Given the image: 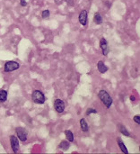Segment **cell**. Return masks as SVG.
I'll use <instances>...</instances> for the list:
<instances>
[{
    "instance_id": "17",
    "label": "cell",
    "mask_w": 140,
    "mask_h": 154,
    "mask_svg": "<svg viewBox=\"0 0 140 154\" xmlns=\"http://www.w3.org/2000/svg\"><path fill=\"white\" fill-rule=\"evenodd\" d=\"M41 16H42V18H44V19H48V18L49 17V10H44V11L41 13Z\"/></svg>"
},
{
    "instance_id": "20",
    "label": "cell",
    "mask_w": 140,
    "mask_h": 154,
    "mask_svg": "<svg viewBox=\"0 0 140 154\" xmlns=\"http://www.w3.org/2000/svg\"><path fill=\"white\" fill-rule=\"evenodd\" d=\"M20 2H21V5H23V6H26L27 5V3H26L25 0H20Z\"/></svg>"
},
{
    "instance_id": "12",
    "label": "cell",
    "mask_w": 140,
    "mask_h": 154,
    "mask_svg": "<svg viewBox=\"0 0 140 154\" xmlns=\"http://www.w3.org/2000/svg\"><path fill=\"white\" fill-rule=\"evenodd\" d=\"M80 126H81V129L83 132H87L89 130L88 124H87V123L85 122L84 119H81L80 120Z\"/></svg>"
},
{
    "instance_id": "15",
    "label": "cell",
    "mask_w": 140,
    "mask_h": 154,
    "mask_svg": "<svg viewBox=\"0 0 140 154\" xmlns=\"http://www.w3.org/2000/svg\"><path fill=\"white\" fill-rule=\"evenodd\" d=\"M7 99V92L5 90H0V102H5Z\"/></svg>"
},
{
    "instance_id": "14",
    "label": "cell",
    "mask_w": 140,
    "mask_h": 154,
    "mask_svg": "<svg viewBox=\"0 0 140 154\" xmlns=\"http://www.w3.org/2000/svg\"><path fill=\"white\" fill-rule=\"evenodd\" d=\"M58 147L60 148V149H62L63 151H67V150H68V148L70 147V143H69V142L63 141V142H60V144H59V146H58Z\"/></svg>"
},
{
    "instance_id": "9",
    "label": "cell",
    "mask_w": 140,
    "mask_h": 154,
    "mask_svg": "<svg viewBox=\"0 0 140 154\" xmlns=\"http://www.w3.org/2000/svg\"><path fill=\"white\" fill-rule=\"evenodd\" d=\"M97 67H98V70L100 73H105V72L108 70L107 66H106L103 61H99Z\"/></svg>"
},
{
    "instance_id": "4",
    "label": "cell",
    "mask_w": 140,
    "mask_h": 154,
    "mask_svg": "<svg viewBox=\"0 0 140 154\" xmlns=\"http://www.w3.org/2000/svg\"><path fill=\"white\" fill-rule=\"evenodd\" d=\"M17 133V136H18V139L21 140L22 142H26L27 141V131L25 130L23 127H17L16 130H15Z\"/></svg>"
},
{
    "instance_id": "22",
    "label": "cell",
    "mask_w": 140,
    "mask_h": 154,
    "mask_svg": "<svg viewBox=\"0 0 140 154\" xmlns=\"http://www.w3.org/2000/svg\"><path fill=\"white\" fill-rule=\"evenodd\" d=\"M130 100H131V101H135V97H134L133 96H131V97H130Z\"/></svg>"
},
{
    "instance_id": "10",
    "label": "cell",
    "mask_w": 140,
    "mask_h": 154,
    "mask_svg": "<svg viewBox=\"0 0 140 154\" xmlns=\"http://www.w3.org/2000/svg\"><path fill=\"white\" fill-rule=\"evenodd\" d=\"M93 22H94L96 24H101L103 23V17H102V15L100 14V13H95V14H94Z\"/></svg>"
},
{
    "instance_id": "7",
    "label": "cell",
    "mask_w": 140,
    "mask_h": 154,
    "mask_svg": "<svg viewBox=\"0 0 140 154\" xmlns=\"http://www.w3.org/2000/svg\"><path fill=\"white\" fill-rule=\"evenodd\" d=\"M80 24L83 26H85L87 24V10H83L81 11V13L79 14L78 16Z\"/></svg>"
},
{
    "instance_id": "8",
    "label": "cell",
    "mask_w": 140,
    "mask_h": 154,
    "mask_svg": "<svg viewBox=\"0 0 140 154\" xmlns=\"http://www.w3.org/2000/svg\"><path fill=\"white\" fill-rule=\"evenodd\" d=\"M100 46H101V49L103 51V53L104 56L108 54V52H109V48H108V43H107V41L105 40L104 38H102L100 41Z\"/></svg>"
},
{
    "instance_id": "2",
    "label": "cell",
    "mask_w": 140,
    "mask_h": 154,
    "mask_svg": "<svg viewBox=\"0 0 140 154\" xmlns=\"http://www.w3.org/2000/svg\"><path fill=\"white\" fill-rule=\"evenodd\" d=\"M33 102L36 103V104H44L45 100H46V97H45L44 94L40 91V90H35L34 92L33 93Z\"/></svg>"
},
{
    "instance_id": "6",
    "label": "cell",
    "mask_w": 140,
    "mask_h": 154,
    "mask_svg": "<svg viewBox=\"0 0 140 154\" xmlns=\"http://www.w3.org/2000/svg\"><path fill=\"white\" fill-rule=\"evenodd\" d=\"M54 107L58 113H62L65 110V103H64L63 100L56 99L54 102Z\"/></svg>"
},
{
    "instance_id": "11",
    "label": "cell",
    "mask_w": 140,
    "mask_h": 154,
    "mask_svg": "<svg viewBox=\"0 0 140 154\" xmlns=\"http://www.w3.org/2000/svg\"><path fill=\"white\" fill-rule=\"evenodd\" d=\"M117 141H118V143H119V148H120V150H121V152H124V153L128 154V149L126 148V146H125V144L122 142L121 139H120V138H118V140Z\"/></svg>"
},
{
    "instance_id": "19",
    "label": "cell",
    "mask_w": 140,
    "mask_h": 154,
    "mask_svg": "<svg viewBox=\"0 0 140 154\" xmlns=\"http://www.w3.org/2000/svg\"><path fill=\"white\" fill-rule=\"evenodd\" d=\"M134 121H135L137 123H138V124H140V116L139 115L134 116Z\"/></svg>"
},
{
    "instance_id": "21",
    "label": "cell",
    "mask_w": 140,
    "mask_h": 154,
    "mask_svg": "<svg viewBox=\"0 0 140 154\" xmlns=\"http://www.w3.org/2000/svg\"><path fill=\"white\" fill-rule=\"evenodd\" d=\"M55 2H56L57 5H61L62 2H63V0H55Z\"/></svg>"
},
{
    "instance_id": "3",
    "label": "cell",
    "mask_w": 140,
    "mask_h": 154,
    "mask_svg": "<svg viewBox=\"0 0 140 154\" xmlns=\"http://www.w3.org/2000/svg\"><path fill=\"white\" fill-rule=\"evenodd\" d=\"M19 68H20V65L16 61H7L5 64V72H11V71L16 70Z\"/></svg>"
},
{
    "instance_id": "16",
    "label": "cell",
    "mask_w": 140,
    "mask_h": 154,
    "mask_svg": "<svg viewBox=\"0 0 140 154\" xmlns=\"http://www.w3.org/2000/svg\"><path fill=\"white\" fill-rule=\"evenodd\" d=\"M119 130H120V133H122L123 135H125V136H129V133L128 132V130L126 129V127L124 125H120V127H119Z\"/></svg>"
},
{
    "instance_id": "1",
    "label": "cell",
    "mask_w": 140,
    "mask_h": 154,
    "mask_svg": "<svg viewBox=\"0 0 140 154\" xmlns=\"http://www.w3.org/2000/svg\"><path fill=\"white\" fill-rule=\"evenodd\" d=\"M99 98L101 99V101L104 104V105L107 108H110V105L112 104V98L110 96V94L105 91V90H101L99 92Z\"/></svg>"
},
{
    "instance_id": "18",
    "label": "cell",
    "mask_w": 140,
    "mask_h": 154,
    "mask_svg": "<svg viewBox=\"0 0 140 154\" xmlns=\"http://www.w3.org/2000/svg\"><path fill=\"white\" fill-rule=\"evenodd\" d=\"M96 113H97L96 109H93V108H89V109H87L86 114H87V115H89V114H96Z\"/></svg>"
},
{
    "instance_id": "13",
    "label": "cell",
    "mask_w": 140,
    "mask_h": 154,
    "mask_svg": "<svg viewBox=\"0 0 140 154\" xmlns=\"http://www.w3.org/2000/svg\"><path fill=\"white\" fill-rule=\"evenodd\" d=\"M65 135H66V137H67V140H68V142H73V141H74V134H73V133L71 131L66 130Z\"/></svg>"
},
{
    "instance_id": "5",
    "label": "cell",
    "mask_w": 140,
    "mask_h": 154,
    "mask_svg": "<svg viewBox=\"0 0 140 154\" xmlns=\"http://www.w3.org/2000/svg\"><path fill=\"white\" fill-rule=\"evenodd\" d=\"M10 142H11V147L13 149V152L16 153L19 151V140L18 138L14 135H12L10 137Z\"/></svg>"
}]
</instances>
